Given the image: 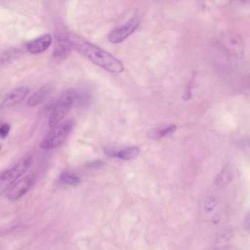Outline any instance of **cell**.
Returning <instances> with one entry per match:
<instances>
[{
	"label": "cell",
	"mask_w": 250,
	"mask_h": 250,
	"mask_svg": "<svg viewBox=\"0 0 250 250\" xmlns=\"http://www.w3.org/2000/svg\"><path fill=\"white\" fill-rule=\"evenodd\" d=\"M31 162V157H26L12 167L4 171L0 177L1 182L3 184L11 186L28 169Z\"/></svg>",
	"instance_id": "277c9868"
},
{
	"label": "cell",
	"mask_w": 250,
	"mask_h": 250,
	"mask_svg": "<svg viewBox=\"0 0 250 250\" xmlns=\"http://www.w3.org/2000/svg\"><path fill=\"white\" fill-rule=\"evenodd\" d=\"M140 149L136 146L129 147L116 152V156L123 160H128L136 157L139 153Z\"/></svg>",
	"instance_id": "4fadbf2b"
},
{
	"label": "cell",
	"mask_w": 250,
	"mask_h": 250,
	"mask_svg": "<svg viewBox=\"0 0 250 250\" xmlns=\"http://www.w3.org/2000/svg\"><path fill=\"white\" fill-rule=\"evenodd\" d=\"M65 36L72 47L94 64L112 73H119L124 70L121 61L109 53L76 35Z\"/></svg>",
	"instance_id": "6da1fadb"
},
{
	"label": "cell",
	"mask_w": 250,
	"mask_h": 250,
	"mask_svg": "<svg viewBox=\"0 0 250 250\" xmlns=\"http://www.w3.org/2000/svg\"><path fill=\"white\" fill-rule=\"evenodd\" d=\"M78 92L75 88L64 90L60 94L49 117L48 124L54 127L64 118L76 101Z\"/></svg>",
	"instance_id": "7a4b0ae2"
},
{
	"label": "cell",
	"mask_w": 250,
	"mask_h": 250,
	"mask_svg": "<svg viewBox=\"0 0 250 250\" xmlns=\"http://www.w3.org/2000/svg\"><path fill=\"white\" fill-rule=\"evenodd\" d=\"M104 164L101 160H96L87 163L85 166L90 168H97L101 167Z\"/></svg>",
	"instance_id": "ac0fdd59"
},
{
	"label": "cell",
	"mask_w": 250,
	"mask_h": 250,
	"mask_svg": "<svg viewBox=\"0 0 250 250\" xmlns=\"http://www.w3.org/2000/svg\"><path fill=\"white\" fill-rule=\"evenodd\" d=\"M176 129V126L174 125H164L157 128L150 133L152 138L159 139L174 132Z\"/></svg>",
	"instance_id": "7c38bea8"
},
{
	"label": "cell",
	"mask_w": 250,
	"mask_h": 250,
	"mask_svg": "<svg viewBox=\"0 0 250 250\" xmlns=\"http://www.w3.org/2000/svg\"><path fill=\"white\" fill-rule=\"evenodd\" d=\"M28 92L29 89L26 87L21 86L15 88L5 97L2 106L7 107L18 104L25 98Z\"/></svg>",
	"instance_id": "9c48e42d"
},
{
	"label": "cell",
	"mask_w": 250,
	"mask_h": 250,
	"mask_svg": "<svg viewBox=\"0 0 250 250\" xmlns=\"http://www.w3.org/2000/svg\"><path fill=\"white\" fill-rule=\"evenodd\" d=\"M71 48L65 36L58 37L53 53L55 61L57 62H61L64 60L69 56Z\"/></svg>",
	"instance_id": "52a82bcc"
},
{
	"label": "cell",
	"mask_w": 250,
	"mask_h": 250,
	"mask_svg": "<svg viewBox=\"0 0 250 250\" xmlns=\"http://www.w3.org/2000/svg\"><path fill=\"white\" fill-rule=\"evenodd\" d=\"M224 42L230 50L239 53L242 50V42L239 38L234 34H226L223 37Z\"/></svg>",
	"instance_id": "8fae6325"
},
{
	"label": "cell",
	"mask_w": 250,
	"mask_h": 250,
	"mask_svg": "<svg viewBox=\"0 0 250 250\" xmlns=\"http://www.w3.org/2000/svg\"><path fill=\"white\" fill-rule=\"evenodd\" d=\"M216 204V199L214 197H210L206 202L205 208L207 210L210 211L214 208Z\"/></svg>",
	"instance_id": "ffe728a7"
},
{
	"label": "cell",
	"mask_w": 250,
	"mask_h": 250,
	"mask_svg": "<svg viewBox=\"0 0 250 250\" xmlns=\"http://www.w3.org/2000/svg\"><path fill=\"white\" fill-rule=\"evenodd\" d=\"M61 180L65 184L70 186H77L80 183V179L77 176L62 171L60 174Z\"/></svg>",
	"instance_id": "5bb4252c"
},
{
	"label": "cell",
	"mask_w": 250,
	"mask_h": 250,
	"mask_svg": "<svg viewBox=\"0 0 250 250\" xmlns=\"http://www.w3.org/2000/svg\"><path fill=\"white\" fill-rule=\"evenodd\" d=\"M16 51L15 50L11 49L7 51L2 54L0 57V61L2 62H7L14 58Z\"/></svg>",
	"instance_id": "2e32d148"
},
{
	"label": "cell",
	"mask_w": 250,
	"mask_h": 250,
	"mask_svg": "<svg viewBox=\"0 0 250 250\" xmlns=\"http://www.w3.org/2000/svg\"><path fill=\"white\" fill-rule=\"evenodd\" d=\"M194 78H191L190 81L187 84V86L186 87V90L185 92V94L184 95L183 99L185 100H189L191 97V88L192 85V83L193 81Z\"/></svg>",
	"instance_id": "d6986e66"
},
{
	"label": "cell",
	"mask_w": 250,
	"mask_h": 250,
	"mask_svg": "<svg viewBox=\"0 0 250 250\" xmlns=\"http://www.w3.org/2000/svg\"><path fill=\"white\" fill-rule=\"evenodd\" d=\"M33 179L26 176L11 185L7 192V196L10 200H17L23 196L29 189Z\"/></svg>",
	"instance_id": "8992f818"
},
{
	"label": "cell",
	"mask_w": 250,
	"mask_h": 250,
	"mask_svg": "<svg viewBox=\"0 0 250 250\" xmlns=\"http://www.w3.org/2000/svg\"><path fill=\"white\" fill-rule=\"evenodd\" d=\"M51 41V36L48 34H44L29 42L27 43L26 48L31 53H40L49 47Z\"/></svg>",
	"instance_id": "ba28073f"
},
{
	"label": "cell",
	"mask_w": 250,
	"mask_h": 250,
	"mask_svg": "<svg viewBox=\"0 0 250 250\" xmlns=\"http://www.w3.org/2000/svg\"><path fill=\"white\" fill-rule=\"evenodd\" d=\"M140 20L134 17L123 25L112 31L108 36V41L113 43H118L125 40L136 30L139 26Z\"/></svg>",
	"instance_id": "5b68a950"
},
{
	"label": "cell",
	"mask_w": 250,
	"mask_h": 250,
	"mask_svg": "<svg viewBox=\"0 0 250 250\" xmlns=\"http://www.w3.org/2000/svg\"><path fill=\"white\" fill-rule=\"evenodd\" d=\"M53 86L51 84H45L30 97L27 102V105L33 107L41 104L50 95Z\"/></svg>",
	"instance_id": "30bf717a"
},
{
	"label": "cell",
	"mask_w": 250,
	"mask_h": 250,
	"mask_svg": "<svg viewBox=\"0 0 250 250\" xmlns=\"http://www.w3.org/2000/svg\"><path fill=\"white\" fill-rule=\"evenodd\" d=\"M228 170L225 169L221 172L216 179V184L218 186H222L228 183L231 179L232 175Z\"/></svg>",
	"instance_id": "9a60e30c"
},
{
	"label": "cell",
	"mask_w": 250,
	"mask_h": 250,
	"mask_svg": "<svg viewBox=\"0 0 250 250\" xmlns=\"http://www.w3.org/2000/svg\"><path fill=\"white\" fill-rule=\"evenodd\" d=\"M11 126L8 124H5L0 126V138H6L10 130Z\"/></svg>",
	"instance_id": "e0dca14e"
},
{
	"label": "cell",
	"mask_w": 250,
	"mask_h": 250,
	"mask_svg": "<svg viewBox=\"0 0 250 250\" xmlns=\"http://www.w3.org/2000/svg\"><path fill=\"white\" fill-rule=\"evenodd\" d=\"M1 145L0 144V151L1 150Z\"/></svg>",
	"instance_id": "44dd1931"
},
{
	"label": "cell",
	"mask_w": 250,
	"mask_h": 250,
	"mask_svg": "<svg viewBox=\"0 0 250 250\" xmlns=\"http://www.w3.org/2000/svg\"><path fill=\"white\" fill-rule=\"evenodd\" d=\"M75 124L73 119H69L53 127L41 142L40 147L50 150L60 146L68 136Z\"/></svg>",
	"instance_id": "3957f363"
}]
</instances>
